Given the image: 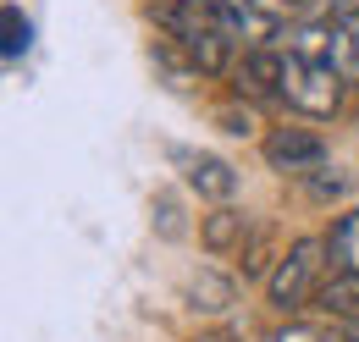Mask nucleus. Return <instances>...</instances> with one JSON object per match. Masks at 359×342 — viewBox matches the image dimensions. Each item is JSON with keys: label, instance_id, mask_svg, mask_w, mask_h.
Listing matches in <instances>:
<instances>
[{"label": "nucleus", "instance_id": "10", "mask_svg": "<svg viewBox=\"0 0 359 342\" xmlns=\"http://www.w3.org/2000/svg\"><path fill=\"white\" fill-rule=\"evenodd\" d=\"M276 342H359V331L337 326V320H287Z\"/></svg>", "mask_w": 359, "mask_h": 342}, {"label": "nucleus", "instance_id": "4", "mask_svg": "<svg viewBox=\"0 0 359 342\" xmlns=\"http://www.w3.org/2000/svg\"><path fill=\"white\" fill-rule=\"evenodd\" d=\"M216 6H222L226 28L243 50H276L287 11H293V0H216Z\"/></svg>", "mask_w": 359, "mask_h": 342}, {"label": "nucleus", "instance_id": "7", "mask_svg": "<svg viewBox=\"0 0 359 342\" xmlns=\"http://www.w3.org/2000/svg\"><path fill=\"white\" fill-rule=\"evenodd\" d=\"M326 259H332L337 276L359 282V210H343L332 221V232H326Z\"/></svg>", "mask_w": 359, "mask_h": 342}, {"label": "nucleus", "instance_id": "12", "mask_svg": "<svg viewBox=\"0 0 359 342\" xmlns=\"http://www.w3.org/2000/svg\"><path fill=\"white\" fill-rule=\"evenodd\" d=\"M0 22H6V61L28 55V44H34V22H28L17 6H6V11H0Z\"/></svg>", "mask_w": 359, "mask_h": 342}, {"label": "nucleus", "instance_id": "9", "mask_svg": "<svg viewBox=\"0 0 359 342\" xmlns=\"http://www.w3.org/2000/svg\"><path fill=\"white\" fill-rule=\"evenodd\" d=\"M287 50L304 61H332L337 67V22H299L287 34Z\"/></svg>", "mask_w": 359, "mask_h": 342}, {"label": "nucleus", "instance_id": "2", "mask_svg": "<svg viewBox=\"0 0 359 342\" xmlns=\"http://www.w3.org/2000/svg\"><path fill=\"white\" fill-rule=\"evenodd\" d=\"M343 83H348V78H343L332 61H304V55L282 50V88H276V100H282L287 111H299V116H337Z\"/></svg>", "mask_w": 359, "mask_h": 342}, {"label": "nucleus", "instance_id": "11", "mask_svg": "<svg viewBox=\"0 0 359 342\" xmlns=\"http://www.w3.org/2000/svg\"><path fill=\"white\" fill-rule=\"evenodd\" d=\"M337 72L359 83V17H343L337 22Z\"/></svg>", "mask_w": 359, "mask_h": 342}, {"label": "nucleus", "instance_id": "13", "mask_svg": "<svg viewBox=\"0 0 359 342\" xmlns=\"http://www.w3.org/2000/svg\"><path fill=\"white\" fill-rule=\"evenodd\" d=\"M326 17L343 22V17H359V0H326Z\"/></svg>", "mask_w": 359, "mask_h": 342}, {"label": "nucleus", "instance_id": "6", "mask_svg": "<svg viewBox=\"0 0 359 342\" xmlns=\"http://www.w3.org/2000/svg\"><path fill=\"white\" fill-rule=\"evenodd\" d=\"M238 88L255 94V100H276V88H282V50H243Z\"/></svg>", "mask_w": 359, "mask_h": 342}, {"label": "nucleus", "instance_id": "5", "mask_svg": "<svg viewBox=\"0 0 359 342\" xmlns=\"http://www.w3.org/2000/svg\"><path fill=\"white\" fill-rule=\"evenodd\" d=\"M266 160L276 171L304 177V171H320V166H326V144H320L310 128H276L266 138Z\"/></svg>", "mask_w": 359, "mask_h": 342}, {"label": "nucleus", "instance_id": "1", "mask_svg": "<svg viewBox=\"0 0 359 342\" xmlns=\"http://www.w3.org/2000/svg\"><path fill=\"white\" fill-rule=\"evenodd\" d=\"M149 17H155V28L177 44L199 72H210V78H216V72L232 67L238 39H232V28H226V17H222V6H216V0H161Z\"/></svg>", "mask_w": 359, "mask_h": 342}, {"label": "nucleus", "instance_id": "3", "mask_svg": "<svg viewBox=\"0 0 359 342\" xmlns=\"http://www.w3.org/2000/svg\"><path fill=\"white\" fill-rule=\"evenodd\" d=\"M326 265H332V259H326V238H299L266 276L271 303H276V309H304V303L320 293V271H326Z\"/></svg>", "mask_w": 359, "mask_h": 342}, {"label": "nucleus", "instance_id": "8", "mask_svg": "<svg viewBox=\"0 0 359 342\" xmlns=\"http://www.w3.org/2000/svg\"><path fill=\"white\" fill-rule=\"evenodd\" d=\"M182 166H188V188L205 193V199H232V193H238L232 166L216 160V155H182Z\"/></svg>", "mask_w": 359, "mask_h": 342}]
</instances>
